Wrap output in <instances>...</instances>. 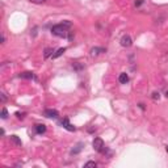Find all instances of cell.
<instances>
[{
  "label": "cell",
  "mask_w": 168,
  "mask_h": 168,
  "mask_svg": "<svg viewBox=\"0 0 168 168\" xmlns=\"http://www.w3.org/2000/svg\"><path fill=\"white\" fill-rule=\"evenodd\" d=\"M71 21H63V22L58 24V25H54L53 28H51V33H53L54 35H56V37H66L67 35V29L68 28H71Z\"/></svg>",
  "instance_id": "obj_1"
},
{
  "label": "cell",
  "mask_w": 168,
  "mask_h": 168,
  "mask_svg": "<svg viewBox=\"0 0 168 168\" xmlns=\"http://www.w3.org/2000/svg\"><path fill=\"white\" fill-rule=\"evenodd\" d=\"M92 146H93V148L96 151H99V152H104V151H105L104 141L101 138H95L93 142H92Z\"/></svg>",
  "instance_id": "obj_2"
},
{
  "label": "cell",
  "mask_w": 168,
  "mask_h": 168,
  "mask_svg": "<svg viewBox=\"0 0 168 168\" xmlns=\"http://www.w3.org/2000/svg\"><path fill=\"white\" fill-rule=\"evenodd\" d=\"M131 44H133V39H131V37L127 34H125L124 37L121 38V45L124 47H130L131 46Z\"/></svg>",
  "instance_id": "obj_3"
},
{
  "label": "cell",
  "mask_w": 168,
  "mask_h": 168,
  "mask_svg": "<svg viewBox=\"0 0 168 168\" xmlns=\"http://www.w3.org/2000/svg\"><path fill=\"white\" fill-rule=\"evenodd\" d=\"M44 114L46 116L47 118H58L59 117L58 110H55V109H46Z\"/></svg>",
  "instance_id": "obj_4"
},
{
  "label": "cell",
  "mask_w": 168,
  "mask_h": 168,
  "mask_svg": "<svg viewBox=\"0 0 168 168\" xmlns=\"http://www.w3.org/2000/svg\"><path fill=\"white\" fill-rule=\"evenodd\" d=\"M20 78H22V79H34V80H37V76L34 75V72H30V71H25V72H21V74H20Z\"/></svg>",
  "instance_id": "obj_5"
},
{
  "label": "cell",
  "mask_w": 168,
  "mask_h": 168,
  "mask_svg": "<svg viewBox=\"0 0 168 168\" xmlns=\"http://www.w3.org/2000/svg\"><path fill=\"white\" fill-rule=\"evenodd\" d=\"M62 125H63V127H65L66 130H68V131H75V126H72V125L68 122V118H63Z\"/></svg>",
  "instance_id": "obj_6"
},
{
  "label": "cell",
  "mask_w": 168,
  "mask_h": 168,
  "mask_svg": "<svg viewBox=\"0 0 168 168\" xmlns=\"http://www.w3.org/2000/svg\"><path fill=\"white\" fill-rule=\"evenodd\" d=\"M118 82L121 83V84H126V83H129V75H127L126 72L120 74V76H118Z\"/></svg>",
  "instance_id": "obj_7"
},
{
  "label": "cell",
  "mask_w": 168,
  "mask_h": 168,
  "mask_svg": "<svg viewBox=\"0 0 168 168\" xmlns=\"http://www.w3.org/2000/svg\"><path fill=\"white\" fill-rule=\"evenodd\" d=\"M101 53H105V49H104V47H93V49H91V55L92 56H96Z\"/></svg>",
  "instance_id": "obj_8"
},
{
  "label": "cell",
  "mask_w": 168,
  "mask_h": 168,
  "mask_svg": "<svg viewBox=\"0 0 168 168\" xmlns=\"http://www.w3.org/2000/svg\"><path fill=\"white\" fill-rule=\"evenodd\" d=\"M34 130L37 134H44L45 131H46V126H45L44 124H38L34 126Z\"/></svg>",
  "instance_id": "obj_9"
},
{
  "label": "cell",
  "mask_w": 168,
  "mask_h": 168,
  "mask_svg": "<svg viewBox=\"0 0 168 168\" xmlns=\"http://www.w3.org/2000/svg\"><path fill=\"white\" fill-rule=\"evenodd\" d=\"M65 51H66V47H61V49H58V50H56L55 53H54L53 55H51V58H53V59L59 58L61 55H63V53H65Z\"/></svg>",
  "instance_id": "obj_10"
},
{
  "label": "cell",
  "mask_w": 168,
  "mask_h": 168,
  "mask_svg": "<svg viewBox=\"0 0 168 168\" xmlns=\"http://www.w3.org/2000/svg\"><path fill=\"white\" fill-rule=\"evenodd\" d=\"M53 53H54V50L53 49H46V50H45V58H49V56L50 55H53Z\"/></svg>",
  "instance_id": "obj_11"
},
{
  "label": "cell",
  "mask_w": 168,
  "mask_h": 168,
  "mask_svg": "<svg viewBox=\"0 0 168 168\" xmlns=\"http://www.w3.org/2000/svg\"><path fill=\"white\" fill-rule=\"evenodd\" d=\"M84 167L88 168V167H97V163L96 162H87L86 164H84Z\"/></svg>",
  "instance_id": "obj_12"
},
{
  "label": "cell",
  "mask_w": 168,
  "mask_h": 168,
  "mask_svg": "<svg viewBox=\"0 0 168 168\" xmlns=\"http://www.w3.org/2000/svg\"><path fill=\"white\" fill-rule=\"evenodd\" d=\"M11 139H12L13 142H15V143H16L17 146H21V141H20V139H18L16 135H12V137H11Z\"/></svg>",
  "instance_id": "obj_13"
},
{
  "label": "cell",
  "mask_w": 168,
  "mask_h": 168,
  "mask_svg": "<svg viewBox=\"0 0 168 168\" xmlns=\"http://www.w3.org/2000/svg\"><path fill=\"white\" fill-rule=\"evenodd\" d=\"M82 146H83L82 143H79V145L76 146V148H75V150H72V151H71V154H78L80 150H82Z\"/></svg>",
  "instance_id": "obj_14"
},
{
  "label": "cell",
  "mask_w": 168,
  "mask_h": 168,
  "mask_svg": "<svg viewBox=\"0 0 168 168\" xmlns=\"http://www.w3.org/2000/svg\"><path fill=\"white\" fill-rule=\"evenodd\" d=\"M7 117H8V112H7L5 108H3V110H1V118H3V120H5Z\"/></svg>",
  "instance_id": "obj_15"
},
{
  "label": "cell",
  "mask_w": 168,
  "mask_h": 168,
  "mask_svg": "<svg viewBox=\"0 0 168 168\" xmlns=\"http://www.w3.org/2000/svg\"><path fill=\"white\" fill-rule=\"evenodd\" d=\"M29 1L33 4H42V3H45L46 0H29Z\"/></svg>",
  "instance_id": "obj_16"
},
{
  "label": "cell",
  "mask_w": 168,
  "mask_h": 168,
  "mask_svg": "<svg viewBox=\"0 0 168 168\" xmlns=\"http://www.w3.org/2000/svg\"><path fill=\"white\" fill-rule=\"evenodd\" d=\"M16 116H17L18 120H22L24 116H25V113H20V112H17V113H16Z\"/></svg>",
  "instance_id": "obj_17"
},
{
  "label": "cell",
  "mask_w": 168,
  "mask_h": 168,
  "mask_svg": "<svg viewBox=\"0 0 168 168\" xmlns=\"http://www.w3.org/2000/svg\"><path fill=\"white\" fill-rule=\"evenodd\" d=\"M152 99H154V100L159 99V92H154V93H152Z\"/></svg>",
  "instance_id": "obj_18"
},
{
  "label": "cell",
  "mask_w": 168,
  "mask_h": 168,
  "mask_svg": "<svg viewBox=\"0 0 168 168\" xmlns=\"http://www.w3.org/2000/svg\"><path fill=\"white\" fill-rule=\"evenodd\" d=\"M0 97H1V103H5V100H7L5 95H4V93H0Z\"/></svg>",
  "instance_id": "obj_19"
},
{
  "label": "cell",
  "mask_w": 168,
  "mask_h": 168,
  "mask_svg": "<svg viewBox=\"0 0 168 168\" xmlns=\"http://www.w3.org/2000/svg\"><path fill=\"white\" fill-rule=\"evenodd\" d=\"M143 3V1H142V0H138V1H135V7H139L141 5V4Z\"/></svg>",
  "instance_id": "obj_20"
},
{
  "label": "cell",
  "mask_w": 168,
  "mask_h": 168,
  "mask_svg": "<svg viewBox=\"0 0 168 168\" xmlns=\"http://www.w3.org/2000/svg\"><path fill=\"white\" fill-rule=\"evenodd\" d=\"M4 42H5V37H4V34H3V35H1V44L4 45Z\"/></svg>",
  "instance_id": "obj_21"
},
{
  "label": "cell",
  "mask_w": 168,
  "mask_h": 168,
  "mask_svg": "<svg viewBox=\"0 0 168 168\" xmlns=\"http://www.w3.org/2000/svg\"><path fill=\"white\" fill-rule=\"evenodd\" d=\"M165 96H167V97H168V91H167V92H165Z\"/></svg>",
  "instance_id": "obj_22"
},
{
  "label": "cell",
  "mask_w": 168,
  "mask_h": 168,
  "mask_svg": "<svg viewBox=\"0 0 168 168\" xmlns=\"http://www.w3.org/2000/svg\"><path fill=\"white\" fill-rule=\"evenodd\" d=\"M165 150H167V152H168V146H167V147H165Z\"/></svg>",
  "instance_id": "obj_23"
}]
</instances>
